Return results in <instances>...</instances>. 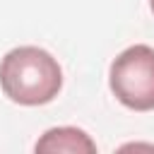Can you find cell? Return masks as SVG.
<instances>
[{"label": "cell", "mask_w": 154, "mask_h": 154, "mask_svg": "<svg viewBox=\"0 0 154 154\" xmlns=\"http://www.w3.org/2000/svg\"><path fill=\"white\" fill-rule=\"evenodd\" d=\"M108 87L130 111H154V48L135 43L118 53L108 70Z\"/></svg>", "instance_id": "2"}, {"label": "cell", "mask_w": 154, "mask_h": 154, "mask_svg": "<svg viewBox=\"0 0 154 154\" xmlns=\"http://www.w3.org/2000/svg\"><path fill=\"white\" fill-rule=\"evenodd\" d=\"M36 152H70V154H94L96 152V142L79 128L72 125H63V128H51L41 135V140L34 147Z\"/></svg>", "instance_id": "3"}, {"label": "cell", "mask_w": 154, "mask_h": 154, "mask_svg": "<svg viewBox=\"0 0 154 154\" xmlns=\"http://www.w3.org/2000/svg\"><path fill=\"white\" fill-rule=\"evenodd\" d=\"M149 7H152V14H154V0H149Z\"/></svg>", "instance_id": "4"}, {"label": "cell", "mask_w": 154, "mask_h": 154, "mask_svg": "<svg viewBox=\"0 0 154 154\" xmlns=\"http://www.w3.org/2000/svg\"><path fill=\"white\" fill-rule=\"evenodd\" d=\"M0 89L19 106H43L60 94L63 70L48 51L19 46L0 60Z\"/></svg>", "instance_id": "1"}]
</instances>
